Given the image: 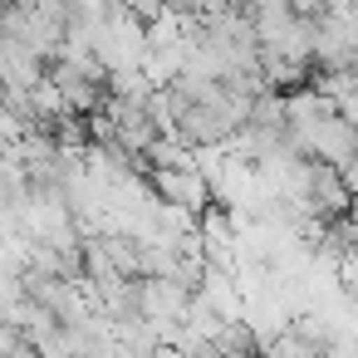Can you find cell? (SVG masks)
<instances>
[{"label": "cell", "instance_id": "1", "mask_svg": "<svg viewBox=\"0 0 358 358\" xmlns=\"http://www.w3.org/2000/svg\"><path fill=\"white\" fill-rule=\"evenodd\" d=\"M148 187H152V196L157 201H177V206H187V211H206L211 206V196H216V187H211V177L201 172V167H152L148 172Z\"/></svg>", "mask_w": 358, "mask_h": 358}, {"label": "cell", "instance_id": "2", "mask_svg": "<svg viewBox=\"0 0 358 358\" xmlns=\"http://www.w3.org/2000/svg\"><path fill=\"white\" fill-rule=\"evenodd\" d=\"M128 10H133L143 25H157V20L167 15V0H128Z\"/></svg>", "mask_w": 358, "mask_h": 358}, {"label": "cell", "instance_id": "3", "mask_svg": "<svg viewBox=\"0 0 358 358\" xmlns=\"http://www.w3.org/2000/svg\"><path fill=\"white\" fill-rule=\"evenodd\" d=\"M289 6H294V15L319 20V15H329V10H334V0H289Z\"/></svg>", "mask_w": 358, "mask_h": 358}, {"label": "cell", "instance_id": "4", "mask_svg": "<svg viewBox=\"0 0 358 358\" xmlns=\"http://www.w3.org/2000/svg\"><path fill=\"white\" fill-rule=\"evenodd\" d=\"M338 172H343V182H348V187H353V192H358V152H353V157H348V162H343V167H338Z\"/></svg>", "mask_w": 358, "mask_h": 358}, {"label": "cell", "instance_id": "5", "mask_svg": "<svg viewBox=\"0 0 358 358\" xmlns=\"http://www.w3.org/2000/svg\"><path fill=\"white\" fill-rule=\"evenodd\" d=\"M334 6H358V0H334Z\"/></svg>", "mask_w": 358, "mask_h": 358}, {"label": "cell", "instance_id": "6", "mask_svg": "<svg viewBox=\"0 0 358 358\" xmlns=\"http://www.w3.org/2000/svg\"><path fill=\"white\" fill-rule=\"evenodd\" d=\"M245 6H250V10H255V6H265V0H245Z\"/></svg>", "mask_w": 358, "mask_h": 358}]
</instances>
